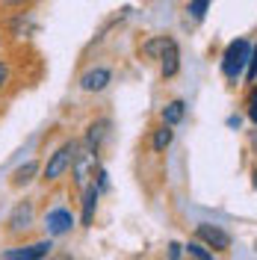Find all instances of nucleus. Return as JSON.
I'll list each match as a JSON object with an SVG mask.
<instances>
[{"label": "nucleus", "instance_id": "1", "mask_svg": "<svg viewBox=\"0 0 257 260\" xmlns=\"http://www.w3.org/2000/svg\"><path fill=\"white\" fill-rule=\"evenodd\" d=\"M77 151H80V142H77V139H65L62 145L48 157V162L42 166V180L53 183V180L62 178L65 172H71V162L77 157Z\"/></svg>", "mask_w": 257, "mask_h": 260}, {"label": "nucleus", "instance_id": "2", "mask_svg": "<svg viewBox=\"0 0 257 260\" xmlns=\"http://www.w3.org/2000/svg\"><path fill=\"white\" fill-rule=\"evenodd\" d=\"M248 56H251V45L248 39H234L222 53V74L228 80H240L248 68Z\"/></svg>", "mask_w": 257, "mask_h": 260}, {"label": "nucleus", "instance_id": "3", "mask_svg": "<svg viewBox=\"0 0 257 260\" xmlns=\"http://www.w3.org/2000/svg\"><path fill=\"white\" fill-rule=\"evenodd\" d=\"M50 251H53V240H39V243H27V245H12V248H6L0 260H45L50 257Z\"/></svg>", "mask_w": 257, "mask_h": 260}, {"label": "nucleus", "instance_id": "4", "mask_svg": "<svg viewBox=\"0 0 257 260\" xmlns=\"http://www.w3.org/2000/svg\"><path fill=\"white\" fill-rule=\"evenodd\" d=\"M33 219H36V204H33L30 198H24V201H18L12 213H9V219H6V231L18 237V234H27L33 228Z\"/></svg>", "mask_w": 257, "mask_h": 260}, {"label": "nucleus", "instance_id": "5", "mask_svg": "<svg viewBox=\"0 0 257 260\" xmlns=\"http://www.w3.org/2000/svg\"><path fill=\"white\" fill-rule=\"evenodd\" d=\"M95 172H98V154H95V151H89V148L77 151V157H74V162H71V175H74V183H77V186L83 189L86 183H92Z\"/></svg>", "mask_w": 257, "mask_h": 260}, {"label": "nucleus", "instance_id": "6", "mask_svg": "<svg viewBox=\"0 0 257 260\" xmlns=\"http://www.w3.org/2000/svg\"><path fill=\"white\" fill-rule=\"evenodd\" d=\"M195 237H198L201 245H207L210 251H228V248H231V234H228L225 228H219V225L201 222V225L195 228Z\"/></svg>", "mask_w": 257, "mask_h": 260}, {"label": "nucleus", "instance_id": "7", "mask_svg": "<svg viewBox=\"0 0 257 260\" xmlns=\"http://www.w3.org/2000/svg\"><path fill=\"white\" fill-rule=\"evenodd\" d=\"M74 228V213L68 210V207H50L45 213V231H48V237H65L68 231Z\"/></svg>", "mask_w": 257, "mask_h": 260}, {"label": "nucleus", "instance_id": "8", "mask_svg": "<svg viewBox=\"0 0 257 260\" xmlns=\"http://www.w3.org/2000/svg\"><path fill=\"white\" fill-rule=\"evenodd\" d=\"M77 83H80L83 92L95 95V92H104V89L113 83V71H110V68H104V65H98V68H89V71H83Z\"/></svg>", "mask_w": 257, "mask_h": 260}, {"label": "nucleus", "instance_id": "9", "mask_svg": "<svg viewBox=\"0 0 257 260\" xmlns=\"http://www.w3.org/2000/svg\"><path fill=\"white\" fill-rule=\"evenodd\" d=\"M98 198H101V189L95 186V180L92 183H86L83 186V198H80V222L83 228H89L92 222H95V213H98Z\"/></svg>", "mask_w": 257, "mask_h": 260}, {"label": "nucleus", "instance_id": "10", "mask_svg": "<svg viewBox=\"0 0 257 260\" xmlns=\"http://www.w3.org/2000/svg\"><path fill=\"white\" fill-rule=\"evenodd\" d=\"M107 136H110V121H107V118H101V121H92V124H89V130H86V148L98 154Z\"/></svg>", "mask_w": 257, "mask_h": 260}, {"label": "nucleus", "instance_id": "11", "mask_svg": "<svg viewBox=\"0 0 257 260\" xmlns=\"http://www.w3.org/2000/svg\"><path fill=\"white\" fill-rule=\"evenodd\" d=\"M160 68H163V77H166V80H169V77H175L177 71H180V50H177V42H175V39L169 42V48L163 50Z\"/></svg>", "mask_w": 257, "mask_h": 260}, {"label": "nucleus", "instance_id": "12", "mask_svg": "<svg viewBox=\"0 0 257 260\" xmlns=\"http://www.w3.org/2000/svg\"><path fill=\"white\" fill-rule=\"evenodd\" d=\"M39 172H42V166H39L36 160L24 162V166H18L15 172H12V186H18V189H21V186H27V183H33Z\"/></svg>", "mask_w": 257, "mask_h": 260}, {"label": "nucleus", "instance_id": "13", "mask_svg": "<svg viewBox=\"0 0 257 260\" xmlns=\"http://www.w3.org/2000/svg\"><path fill=\"white\" fill-rule=\"evenodd\" d=\"M183 115H186V104H183V101H172V104L163 107V124L175 127V124L183 121Z\"/></svg>", "mask_w": 257, "mask_h": 260}, {"label": "nucleus", "instance_id": "14", "mask_svg": "<svg viewBox=\"0 0 257 260\" xmlns=\"http://www.w3.org/2000/svg\"><path fill=\"white\" fill-rule=\"evenodd\" d=\"M169 42H172L169 36H154V39H148V42L142 45V53L145 56H151V59H160L163 50L169 48Z\"/></svg>", "mask_w": 257, "mask_h": 260}, {"label": "nucleus", "instance_id": "15", "mask_svg": "<svg viewBox=\"0 0 257 260\" xmlns=\"http://www.w3.org/2000/svg\"><path fill=\"white\" fill-rule=\"evenodd\" d=\"M172 139H175V130L169 127V124H163V127L154 133V142H151V145H154V151H166V148L172 145Z\"/></svg>", "mask_w": 257, "mask_h": 260}, {"label": "nucleus", "instance_id": "16", "mask_svg": "<svg viewBox=\"0 0 257 260\" xmlns=\"http://www.w3.org/2000/svg\"><path fill=\"white\" fill-rule=\"evenodd\" d=\"M186 254L192 260H213V251H210L207 245H201L198 240H192V243L186 245Z\"/></svg>", "mask_w": 257, "mask_h": 260}, {"label": "nucleus", "instance_id": "17", "mask_svg": "<svg viewBox=\"0 0 257 260\" xmlns=\"http://www.w3.org/2000/svg\"><path fill=\"white\" fill-rule=\"evenodd\" d=\"M207 6L210 0H189V6H186V12L195 18V21H201V18L207 15Z\"/></svg>", "mask_w": 257, "mask_h": 260}, {"label": "nucleus", "instance_id": "18", "mask_svg": "<svg viewBox=\"0 0 257 260\" xmlns=\"http://www.w3.org/2000/svg\"><path fill=\"white\" fill-rule=\"evenodd\" d=\"M245 77H248V83L257 80V45L251 48V56H248V68H245Z\"/></svg>", "mask_w": 257, "mask_h": 260}, {"label": "nucleus", "instance_id": "19", "mask_svg": "<svg viewBox=\"0 0 257 260\" xmlns=\"http://www.w3.org/2000/svg\"><path fill=\"white\" fill-rule=\"evenodd\" d=\"M248 118H251V121L257 124V89L251 92V95H248Z\"/></svg>", "mask_w": 257, "mask_h": 260}, {"label": "nucleus", "instance_id": "20", "mask_svg": "<svg viewBox=\"0 0 257 260\" xmlns=\"http://www.w3.org/2000/svg\"><path fill=\"white\" fill-rule=\"evenodd\" d=\"M180 251H183L180 243H169V260H180Z\"/></svg>", "mask_w": 257, "mask_h": 260}, {"label": "nucleus", "instance_id": "21", "mask_svg": "<svg viewBox=\"0 0 257 260\" xmlns=\"http://www.w3.org/2000/svg\"><path fill=\"white\" fill-rule=\"evenodd\" d=\"M6 83H9V65H6L3 59H0V89H3Z\"/></svg>", "mask_w": 257, "mask_h": 260}, {"label": "nucleus", "instance_id": "22", "mask_svg": "<svg viewBox=\"0 0 257 260\" xmlns=\"http://www.w3.org/2000/svg\"><path fill=\"white\" fill-rule=\"evenodd\" d=\"M3 3H6V6H24L27 0H3Z\"/></svg>", "mask_w": 257, "mask_h": 260}, {"label": "nucleus", "instance_id": "23", "mask_svg": "<svg viewBox=\"0 0 257 260\" xmlns=\"http://www.w3.org/2000/svg\"><path fill=\"white\" fill-rule=\"evenodd\" d=\"M45 260H74L71 254H56V257H45Z\"/></svg>", "mask_w": 257, "mask_h": 260}]
</instances>
